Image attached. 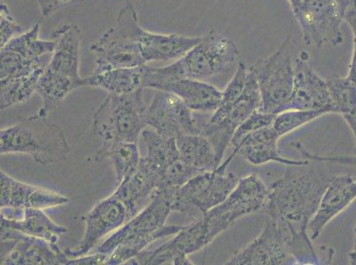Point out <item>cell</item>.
<instances>
[{
    "label": "cell",
    "instance_id": "obj_1",
    "mask_svg": "<svg viewBox=\"0 0 356 265\" xmlns=\"http://www.w3.org/2000/svg\"><path fill=\"white\" fill-rule=\"evenodd\" d=\"M332 177L321 171L287 169L268 189L261 212L286 228L291 236L309 234L307 225Z\"/></svg>",
    "mask_w": 356,
    "mask_h": 265
},
{
    "label": "cell",
    "instance_id": "obj_2",
    "mask_svg": "<svg viewBox=\"0 0 356 265\" xmlns=\"http://www.w3.org/2000/svg\"><path fill=\"white\" fill-rule=\"evenodd\" d=\"M174 191H159L149 205L96 248L108 255L106 265L126 264L159 239L177 234L182 225H165L172 212Z\"/></svg>",
    "mask_w": 356,
    "mask_h": 265
},
{
    "label": "cell",
    "instance_id": "obj_3",
    "mask_svg": "<svg viewBox=\"0 0 356 265\" xmlns=\"http://www.w3.org/2000/svg\"><path fill=\"white\" fill-rule=\"evenodd\" d=\"M237 45L225 35L210 31L183 57L168 66H144L145 88L159 89L163 84L178 79L203 80L227 73L238 58Z\"/></svg>",
    "mask_w": 356,
    "mask_h": 265
},
{
    "label": "cell",
    "instance_id": "obj_4",
    "mask_svg": "<svg viewBox=\"0 0 356 265\" xmlns=\"http://www.w3.org/2000/svg\"><path fill=\"white\" fill-rule=\"evenodd\" d=\"M69 151L63 129L44 116L22 119L0 132L1 155H30L35 162L47 166L64 160Z\"/></svg>",
    "mask_w": 356,
    "mask_h": 265
},
{
    "label": "cell",
    "instance_id": "obj_5",
    "mask_svg": "<svg viewBox=\"0 0 356 265\" xmlns=\"http://www.w3.org/2000/svg\"><path fill=\"white\" fill-rule=\"evenodd\" d=\"M144 89L124 95L109 94L93 116V132L102 142V146L122 143H138L147 127V105Z\"/></svg>",
    "mask_w": 356,
    "mask_h": 265
},
{
    "label": "cell",
    "instance_id": "obj_6",
    "mask_svg": "<svg viewBox=\"0 0 356 265\" xmlns=\"http://www.w3.org/2000/svg\"><path fill=\"white\" fill-rule=\"evenodd\" d=\"M239 180L228 168L221 166L197 174L175 191L171 209L197 221L225 201Z\"/></svg>",
    "mask_w": 356,
    "mask_h": 265
},
{
    "label": "cell",
    "instance_id": "obj_7",
    "mask_svg": "<svg viewBox=\"0 0 356 265\" xmlns=\"http://www.w3.org/2000/svg\"><path fill=\"white\" fill-rule=\"evenodd\" d=\"M261 93L257 78L249 67L247 84L238 98L222 99L209 121L202 128V134L209 139L222 164L226 151L231 146L236 129L261 106Z\"/></svg>",
    "mask_w": 356,
    "mask_h": 265
},
{
    "label": "cell",
    "instance_id": "obj_8",
    "mask_svg": "<svg viewBox=\"0 0 356 265\" xmlns=\"http://www.w3.org/2000/svg\"><path fill=\"white\" fill-rule=\"evenodd\" d=\"M250 69L261 93L259 111L270 114L286 111L294 85V62L290 41L286 40L273 55L257 61Z\"/></svg>",
    "mask_w": 356,
    "mask_h": 265
},
{
    "label": "cell",
    "instance_id": "obj_9",
    "mask_svg": "<svg viewBox=\"0 0 356 265\" xmlns=\"http://www.w3.org/2000/svg\"><path fill=\"white\" fill-rule=\"evenodd\" d=\"M40 24L12 38L1 46L0 80L43 74L49 63L56 41L40 37Z\"/></svg>",
    "mask_w": 356,
    "mask_h": 265
},
{
    "label": "cell",
    "instance_id": "obj_10",
    "mask_svg": "<svg viewBox=\"0 0 356 265\" xmlns=\"http://www.w3.org/2000/svg\"><path fill=\"white\" fill-rule=\"evenodd\" d=\"M350 0H302L293 11L306 44L339 46L343 44L342 22Z\"/></svg>",
    "mask_w": 356,
    "mask_h": 265
},
{
    "label": "cell",
    "instance_id": "obj_11",
    "mask_svg": "<svg viewBox=\"0 0 356 265\" xmlns=\"http://www.w3.org/2000/svg\"><path fill=\"white\" fill-rule=\"evenodd\" d=\"M115 25L137 42L147 64L153 61H176L195 46L202 37L154 33L145 30L139 24L134 6L129 2L119 11Z\"/></svg>",
    "mask_w": 356,
    "mask_h": 265
},
{
    "label": "cell",
    "instance_id": "obj_12",
    "mask_svg": "<svg viewBox=\"0 0 356 265\" xmlns=\"http://www.w3.org/2000/svg\"><path fill=\"white\" fill-rule=\"evenodd\" d=\"M268 193L266 184L260 176L250 174L239 180L227 198L203 216H206L218 236L243 216L261 212Z\"/></svg>",
    "mask_w": 356,
    "mask_h": 265
},
{
    "label": "cell",
    "instance_id": "obj_13",
    "mask_svg": "<svg viewBox=\"0 0 356 265\" xmlns=\"http://www.w3.org/2000/svg\"><path fill=\"white\" fill-rule=\"evenodd\" d=\"M226 264H296L292 254L289 232L277 221L268 216L261 234L236 252Z\"/></svg>",
    "mask_w": 356,
    "mask_h": 265
},
{
    "label": "cell",
    "instance_id": "obj_14",
    "mask_svg": "<svg viewBox=\"0 0 356 265\" xmlns=\"http://www.w3.org/2000/svg\"><path fill=\"white\" fill-rule=\"evenodd\" d=\"M193 112L176 94L155 89L145 119L147 127L161 137L177 139L183 135L202 134Z\"/></svg>",
    "mask_w": 356,
    "mask_h": 265
},
{
    "label": "cell",
    "instance_id": "obj_15",
    "mask_svg": "<svg viewBox=\"0 0 356 265\" xmlns=\"http://www.w3.org/2000/svg\"><path fill=\"white\" fill-rule=\"evenodd\" d=\"M1 264L61 265L69 257L56 244L14 229L1 228Z\"/></svg>",
    "mask_w": 356,
    "mask_h": 265
},
{
    "label": "cell",
    "instance_id": "obj_16",
    "mask_svg": "<svg viewBox=\"0 0 356 265\" xmlns=\"http://www.w3.org/2000/svg\"><path fill=\"white\" fill-rule=\"evenodd\" d=\"M90 50L95 59L93 74L113 69H134L147 65L137 42L116 25L109 28L99 40L93 42Z\"/></svg>",
    "mask_w": 356,
    "mask_h": 265
},
{
    "label": "cell",
    "instance_id": "obj_17",
    "mask_svg": "<svg viewBox=\"0 0 356 265\" xmlns=\"http://www.w3.org/2000/svg\"><path fill=\"white\" fill-rule=\"evenodd\" d=\"M83 221L86 232L79 248L74 250L70 248L64 250L69 259L88 255L105 236L124 225L128 221L127 210L112 195L97 203L95 208L84 216Z\"/></svg>",
    "mask_w": 356,
    "mask_h": 265
},
{
    "label": "cell",
    "instance_id": "obj_18",
    "mask_svg": "<svg viewBox=\"0 0 356 265\" xmlns=\"http://www.w3.org/2000/svg\"><path fill=\"white\" fill-rule=\"evenodd\" d=\"M309 54L302 51L294 60V85L286 110H315L335 113L326 80L310 66Z\"/></svg>",
    "mask_w": 356,
    "mask_h": 265
},
{
    "label": "cell",
    "instance_id": "obj_19",
    "mask_svg": "<svg viewBox=\"0 0 356 265\" xmlns=\"http://www.w3.org/2000/svg\"><path fill=\"white\" fill-rule=\"evenodd\" d=\"M355 199L356 178L352 174L333 176L323 194L315 215L307 225L312 240L318 239L325 226Z\"/></svg>",
    "mask_w": 356,
    "mask_h": 265
},
{
    "label": "cell",
    "instance_id": "obj_20",
    "mask_svg": "<svg viewBox=\"0 0 356 265\" xmlns=\"http://www.w3.org/2000/svg\"><path fill=\"white\" fill-rule=\"evenodd\" d=\"M1 209L22 210L26 208L47 209L66 205L69 197L43 187H35L15 180L4 172L0 173Z\"/></svg>",
    "mask_w": 356,
    "mask_h": 265
},
{
    "label": "cell",
    "instance_id": "obj_21",
    "mask_svg": "<svg viewBox=\"0 0 356 265\" xmlns=\"http://www.w3.org/2000/svg\"><path fill=\"white\" fill-rule=\"evenodd\" d=\"M280 138L273 126L258 129L243 139L225 162L231 164L236 155H239L254 166H261L271 162L282 164L286 166H309L307 160H289L281 156L278 150V141Z\"/></svg>",
    "mask_w": 356,
    "mask_h": 265
},
{
    "label": "cell",
    "instance_id": "obj_22",
    "mask_svg": "<svg viewBox=\"0 0 356 265\" xmlns=\"http://www.w3.org/2000/svg\"><path fill=\"white\" fill-rule=\"evenodd\" d=\"M51 35V40L56 41V45L47 69L74 80L82 87L83 77L80 76L81 28L76 24L63 25Z\"/></svg>",
    "mask_w": 356,
    "mask_h": 265
},
{
    "label": "cell",
    "instance_id": "obj_23",
    "mask_svg": "<svg viewBox=\"0 0 356 265\" xmlns=\"http://www.w3.org/2000/svg\"><path fill=\"white\" fill-rule=\"evenodd\" d=\"M159 89L176 94L193 112L215 111L222 95V92L211 84L187 78L171 80Z\"/></svg>",
    "mask_w": 356,
    "mask_h": 265
},
{
    "label": "cell",
    "instance_id": "obj_24",
    "mask_svg": "<svg viewBox=\"0 0 356 265\" xmlns=\"http://www.w3.org/2000/svg\"><path fill=\"white\" fill-rule=\"evenodd\" d=\"M1 228L14 229L53 244H56L60 236L67 232V228L51 221L43 209L35 208L22 210L20 215L15 219L1 214Z\"/></svg>",
    "mask_w": 356,
    "mask_h": 265
},
{
    "label": "cell",
    "instance_id": "obj_25",
    "mask_svg": "<svg viewBox=\"0 0 356 265\" xmlns=\"http://www.w3.org/2000/svg\"><path fill=\"white\" fill-rule=\"evenodd\" d=\"M144 66L134 69H119L106 71L83 78L82 87H95L112 95L137 92L144 89Z\"/></svg>",
    "mask_w": 356,
    "mask_h": 265
},
{
    "label": "cell",
    "instance_id": "obj_26",
    "mask_svg": "<svg viewBox=\"0 0 356 265\" xmlns=\"http://www.w3.org/2000/svg\"><path fill=\"white\" fill-rule=\"evenodd\" d=\"M181 158L199 173L211 172L219 167L215 148L202 134L186 135L177 139Z\"/></svg>",
    "mask_w": 356,
    "mask_h": 265
},
{
    "label": "cell",
    "instance_id": "obj_27",
    "mask_svg": "<svg viewBox=\"0 0 356 265\" xmlns=\"http://www.w3.org/2000/svg\"><path fill=\"white\" fill-rule=\"evenodd\" d=\"M155 194L154 187L138 169L118 184L113 196L125 206L129 221L150 203Z\"/></svg>",
    "mask_w": 356,
    "mask_h": 265
},
{
    "label": "cell",
    "instance_id": "obj_28",
    "mask_svg": "<svg viewBox=\"0 0 356 265\" xmlns=\"http://www.w3.org/2000/svg\"><path fill=\"white\" fill-rule=\"evenodd\" d=\"M79 88H81L79 83L51 72L45 67L35 89V93L42 99V106L38 114L48 117L49 113L56 109L60 102L73 90Z\"/></svg>",
    "mask_w": 356,
    "mask_h": 265
},
{
    "label": "cell",
    "instance_id": "obj_29",
    "mask_svg": "<svg viewBox=\"0 0 356 265\" xmlns=\"http://www.w3.org/2000/svg\"><path fill=\"white\" fill-rule=\"evenodd\" d=\"M140 158L138 143L128 142L102 146L96 156L98 162L103 160L109 161L114 170L118 185L125 177L131 176L138 170Z\"/></svg>",
    "mask_w": 356,
    "mask_h": 265
},
{
    "label": "cell",
    "instance_id": "obj_30",
    "mask_svg": "<svg viewBox=\"0 0 356 265\" xmlns=\"http://www.w3.org/2000/svg\"><path fill=\"white\" fill-rule=\"evenodd\" d=\"M42 74L22 78L0 80V106L1 111L27 101L35 93Z\"/></svg>",
    "mask_w": 356,
    "mask_h": 265
},
{
    "label": "cell",
    "instance_id": "obj_31",
    "mask_svg": "<svg viewBox=\"0 0 356 265\" xmlns=\"http://www.w3.org/2000/svg\"><path fill=\"white\" fill-rule=\"evenodd\" d=\"M333 108L342 116L356 112V85L348 77L333 76L325 79Z\"/></svg>",
    "mask_w": 356,
    "mask_h": 265
},
{
    "label": "cell",
    "instance_id": "obj_32",
    "mask_svg": "<svg viewBox=\"0 0 356 265\" xmlns=\"http://www.w3.org/2000/svg\"><path fill=\"white\" fill-rule=\"evenodd\" d=\"M326 114L325 112L315 110H286L277 113L273 128L282 137Z\"/></svg>",
    "mask_w": 356,
    "mask_h": 265
},
{
    "label": "cell",
    "instance_id": "obj_33",
    "mask_svg": "<svg viewBox=\"0 0 356 265\" xmlns=\"http://www.w3.org/2000/svg\"><path fill=\"white\" fill-rule=\"evenodd\" d=\"M277 114H270V113L261 112L260 111L252 113L247 119L238 126L236 129L234 135H233L231 146L234 148L238 146L243 139L251 132L258 130V129L270 127L273 126L274 119Z\"/></svg>",
    "mask_w": 356,
    "mask_h": 265
},
{
    "label": "cell",
    "instance_id": "obj_34",
    "mask_svg": "<svg viewBox=\"0 0 356 265\" xmlns=\"http://www.w3.org/2000/svg\"><path fill=\"white\" fill-rule=\"evenodd\" d=\"M24 33L22 28L15 22L8 6L4 2L0 5V42L1 46L10 41L12 38Z\"/></svg>",
    "mask_w": 356,
    "mask_h": 265
},
{
    "label": "cell",
    "instance_id": "obj_35",
    "mask_svg": "<svg viewBox=\"0 0 356 265\" xmlns=\"http://www.w3.org/2000/svg\"><path fill=\"white\" fill-rule=\"evenodd\" d=\"M108 258V255L96 252L95 255H86L80 257L70 258L67 262V265L106 264Z\"/></svg>",
    "mask_w": 356,
    "mask_h": 265
},
{
    "label": "cell",
    "instance_id": "obj_36",
    "mask_svg": "<svg viewBox=\"0 0 356 265\" xmlns=\"http://www.w3.org/2000/svg\"><path fill=\"white\" fill-rule=\"evenodd\" d=\"M37 1L40 6L42 16L47 17L58 9L70 4L74 0H37Z\"/></svg>",
    "mask_w": 356,
    "mask_h": 265
},
{
    "label": "cell",
    "instance_id": "obj_37",
    "mask_svg": "<svg viewBox=\"0 0 356 265\" xmlns=\"http://www.w3.org/2000/svg\"><path fill=\"white\" fill-rule=\"evenodd\" d=\"M344 21L350 27L356 44V0H350L345 12Z\"/></svg>",
    "mask_w": 356,
    "mask_h": 265
},
{
    "label": "cell",
    "instance_id": "obj_38",
    "mask_svg": "<svg viewBox=\"0 0 356 265\" xmlns=\"http://www.w3.org/2000/svg\"><path fill=\"white\" fill-rule=\"evenodd\" d=\"M320 160L325 161V162H338L344 164H354L356 166V156L355 157H320Z\"/></svg>",
    "mask_w": 356,
    "mask_h": 265
},
{
    "label": "cell",
    "instance_id": "obj_39",
    "mask_svg": "<svg viewBox=\"0 0 356 265\" xmlns=\"http://www.w3.org/2000/svg\"><path fill=\"white\" fill-rule=\"evenodd\" d=\"M348 79L356 85V44H354V50H353L352 59L349 64V70Z\"/></svg>",
    "mask_w": 356,
    "mask_h": 265
},
{
    "label": "cell",
    "instance_id": "obj_40",
    "mask_svg": "<svg viewBox=\"0 0 356 265\" xmlns=\"http://www.w3.org/2000/svg\"><path fill=\"white\" fill-rule=\"evenodd\" d=\"M343 118L348 123V127L351 129L353 135H354L356 151V112L353 113V114L343 116Z\"/></svg>",
    "mask_w": 356,
    "mask_h": 265
},
{
    "label": "cell",
    "instance_id": "obj_41",
    "mask_svg": "<svg viewBox=\"0 0 356 265\" xmlns=\"http://www.w3.org/2000/svg\"><path fill=\"white\" fill-rule=\"evenodd\" d=\"M349 264L356 265V224L354 230V244H353L352 250L348 254Z\"/></svg>",
    "mask_w": 356,
    "mask_h": 265
},
{
    "label": "cell",
    "instance_id": "obj_42",
    "mask_svg": "<svg viewBox=\"0 0 356 265\" xmlns=\"http://www.w3.org/2000/svg\"><path fill=\"white\" fill-rule=\"evenodd\" d=\"M288 2H289L291 8H292V11L293 12L302 4V0H288Z\"/></svg>",
    "mask_w": 356,
    "mask_h": 265
}]
</instances>
